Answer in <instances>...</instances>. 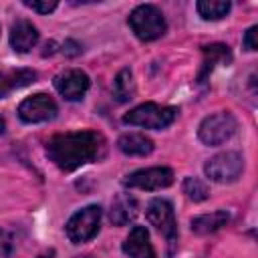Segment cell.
<instances>
[{"instance_id":"277c9868","label":"cell","mask_w":258,"mask_h":258,"mask_svg":"<svg viewBox=\"0 0 258 258\" xmlns=\"http://www.w3.org/2000/svg\"><path fill=\"white\" fill-rule=\"evenodd\" d=\"M99 224H101V208L99 206H87V208H83L71 216L64 230H67V236L73 244H83L99 232Z\"/></svg>"},{"instance_id":"cb8c5ba5","label":"cell","mask_w":258,"mask_h":258,"mask_svg":"<svg viewBox=\"0 0 258 258\" xmlns=\"http://www.w3.org/2000/svg\"><path fill=\"white\" fill-rule=\"evenodd\" d=\"M2 133H4V119L0 117V135H2Z\"/></svg>"},{"instance_id":"5bb4252c","label":"cell","mask_w":258,"mask_h":258,"mask_svg":"<svg viewBox=\"0 0 258 258\" xmlns=\"http://www.w3.org/2000/svg\"><path fill=\"white\" fill-rule=\"evenodd\" d=\"M137 214H139V204H137V200H135L133 196H119V198L113 202V206H111L109 218H111V222H113L115 226H125V224H129Z\"/></svg>"},{"instance_id":"8992f818","label":"cell","mask_w":258,"mask_h":258,"mask_svg":"<svg viewBox=\"0 0 258 258\" xmlns=\"http://www.w3.org/2000/svg\"><path fill=\"white\" fill-rule=\"evenodd\" d=\"M242 169H244V159L236 151L218 153L212 159H208V163L204 167L206 175L212 181H218V183H230V181L238 179Z\"/></svg>"},{"instance_id":"7a4b0ae2","label":"cell","mask_w":258,"mask_h":258,"mask_svg":"<svg viewBox=\"0 0 258 258\" xmlns=\"http://www.w3.org/2000/svg\"><path fill=\"white\" fill-rule=\"evenodd\" d=\"M129 26L135 32L139 40H155L163 36L167 24L161 14V10L153 4H139L131 14H129Z\"/></svg>"},{"instance_id":"8fae6325","label":"cell","mask_w":258,"mask_h":258,"mask_svg":"<svg viewBox=\"0 0 258 258\" xmlns=\"http://www.w3.org/2000/svg\"><path fill=\"white\" fill-rule=\"evenodd\" d=\"M123 252L129 258H157L149 242V232L143 226H133V230L123 242Z\"/></svg>"},{"instance_id":"d6986e66","label":"cell","mask_w":258,"mask_h":258,"mask_svg":"<svg viewBox=\"0 0 258 258\" xmlns=\"http://www.w3.org/2000/svg\"><path fill=\"white\" fill-rule=\"evenodd\" d=\"M204 54H206V60H204V73L200 75V81L208 75V71L214 69V62H230V58H232L228 46H224V44L204 46Z\"/></svg>"},{"instance_id":"44dd1931","label":"cell","mask_w":258,"mask_h":258,"mask_svg":"<svg viewBox=\"0 0 258 258\" xmlns=\"http://www.w3.org/2000/svg\"><path fill=\"white\" fill-rule=\"evenodd\" d=\"M14 250V238L8 230H0V258H10Z\"/></svg>"},{"instance_id":"3957f363","label":"cell","mask_w":258,"mask_h":258,"mask_svg":"<svg viewBox=\"0 0 258 258\" xmlns=\"http://www.w3.org/2000/svg\"><path fill=\"white\" fill-rule=\"evenodd\" d=\"M177 117L175 107H161L157 103H143L135 109H131L123 121L129 125L145 127V129H165L169 127Z\"/></svg>"},{"instance_id":"6da1fadb","label":"cell","mask_w":258,"mask_h":258,"mask_svg":"<svg viewBox=\"0 0 258 258\" xmlns=\"http://www.w3.org/2000/svg\"><path fill=\"white\" fill-rule=\"evenodd\" d=\"M105 153V139L97 131L58 133L48 139L46 155L62 171H75L85 163L97 161Z\"/></svg>"},{"instance_id":"4fadbf2b","label":"cell","mask_w":258,"mask_h":258,"mask_svg":"<svg viewBox=\"0 0 258 258\" xmlns=\"http://www.w3.org/2000/svg\"><path fill=\"white\" fill-rule=\"evenodd\" d=\"M36 73L30 69H14V71H0V99L12 93L14 89L26 87L34 83Z\"/></svg>"},{"instance_id":"9a60e30c","label":"cell","mask_w":258,"mask_h":258,"mask_svg":"<svg viewBox=\"0 0 258 258\" xmlns=\"http://www.w3.org/2000/svg\"><path fill=\"white\" fill-rule=\"evenodd\" d=\"M117 147L125 153V155H149L153 151V141L143 135V133H125L119 137Z\"/></svg>"},{"instance_id":"5b68a950","label":"cell","mask_w":258,"mask_h":258,"mask_svg":"<svg viewBox=\"0 0 258 258\" xmlns=\"http://www.w3.org/2000/svg\"><path fill=\"white\" fill-rule=\"evenodd\" d=\"M236 129H238V121L234 119L232 113H214L200 123L198 135L200 141L206 145H220L228 141L236 133Z\"/></svg>"},{"instance_id":"9c48e42d","label":"cell","mask_w":258,"mask_h":258,"mask_svg":"<svg viewBox=\"0 0 258 258\" xmlns=\"http://www.w3.org/2000/svg\"><path fill=\"white\" fill-rule=\"evenodd\" d=\"M125 185L129 187H137V189H145V191H153V189H161L173 183V171L169 167H147V169H137L133 173H129L123 179Z\"/></svg>"},{"instance_id":"7402d4cb","label":"cell","mask_w":258,"mask_h":258,"mask_svg":"<svg viewBox=\"0 0 258 258\" xmlns=\"http://www.w3.org/2000/svg\"><path fill=\"white\" fill-rule=\"evenodd\" d=\"M24 4L28 6V8H32V10H36V12H40V14H48V12H52L54 8H56V2L54 0H24Z\"/></svg>"},{"instance_id":"e0dca14e","label":"cell","mask_w":258,"mask_h":258,"mask_svg":"<svg viewBox=\"0 0 258 258\" xmlns=\"http://www.w3.org/2000/svg\"><path fill=\"white\" fill-rule=\"evenodd\" d=\"M135 95V83H133V75L129 69H123L117 73L115 81H113V97L119 103H125L129 99H133Z\"/></svg>"},{"instance_id":"7c38bea8","label":"cell","mask_w":258,"mask_h":258,"mask_svg":"<svg viewBox=\"0 0 258 258\" xmlns=\"http://www.w3.org/2000/svg\"><path fill=\"white\" fill-rule=\"evenodd\" d=\"M38 42V30L32 22L20 18L10 28V44L16 52H28Z\"/></svg>"},{"instance_id":"603a6c76","label":"cell","mask_w":258,"mask_h":258,"mask_svg":"<svg viewBox=\"0 0 258 258\" xmlns=\"http://www.w3.org/2000/svg\"><path fill=\"white\" fill-rule=\"evenodd\" d=\"M256 30H258V26H250V28L246 30L244 40H242V44H244L246 50H256V48H258V44H256Z\"/></svg>"},{"instance_id":"2e32d148","label":"cell","mask_w":258,"mask_h":258,"mask_svg":"<svg viewBox=\"0 0 258 258\" xmlns=\"http://www.w3.org/2000/svg\"><path fill=\"white\" fill-rule=\"evenodd\" d=\"M228 220H230V214L226 210L204 214V216H198V218L191 220V232H196V234H210V232H216L222 226H226Z\"/></svg>"},{"instance_id":"ffe728a7","label":"cell","mask_w":258,"mask_h":258,"mask_svg":"<svg viewBox=\"0 0 258 258\" xmlns=\"http://www.w3.org/2000/svg\"><path fill=\"white\" fill-rule=\"evenodd\" d=\"M183 194L191 202H202V200L208 198L210 191H208V185L202 179H198V177H185L183 179Z\"/></svg>"},{"instance_id":"52a82bcc","label":"cell","mask_w":258,"mask_h":258,"mask_svg":"<svg viewBox=\"0 0 258 258\" xmlns=\"http://www.w3.org/2000/svg\"><path fill=\"white\" fill-rule=\"evenodd\" d=\"M145 216L149 220L151 226H155L165 238L167 242H175L177 238V222H175V214H173V206L163 200V198H155L147 204Z\"/></svg>"},{"instance_id":"ba28073f","label":"cell","mask_w":258,"mask_h":258,"mask_svg":"<svg viewBox=\"0 0 258 258\" xmlns=\"http://www.w3.org/2000/svg\"><path fill=\"white\" fill-rule=\"evenodd\" d=\"M58 107L54 103L52 97H48L46 93H36L32 97H26L20 105H18V117L24 123H42V121H50L54 119Z\"/></svg>"},{"instance_id":"d4e9b609","label":"cell","mask_w":258,"mask_h":258,"mask_svg":"<svg viewBox=\"0 0 258 258\" xmlns=\"http://www.w3.org/2000/svg\"><path fill=\"white\" fill-rule=\"evenodd\" d=\"M38 258H52V256H48V254H42V256H38Z\"/></svg>"},{"instance_id":"30bf717a","label":"cell","mask_w":258,"mask_h":258,"mask_svg":"<svg viewBox=\"0 0 258 258\" xmlns=\"http://www.w3.org/2000/svg\"><path fill=\"white\" fill-rule=\"evenodd\" d=\"M89 77L79 69H69L54 77V89L67 99V101H79L89 91Z\"/></svg>"},{"instance_id":"ac0fdd59","label":"cell","mask_w":258,"mask_h":258,"mask_svg":"<svg viewBox=\"0 0 258 258\" xmlns=\"http://www.w3.org/2000/svg\"><path fill=\"white\" fill-rule=\"evenodd\" d=\"M230 2L228 0H200L196 4L200 16L204 20H220L230 12Z\"/></svg>"}]
</instances>
